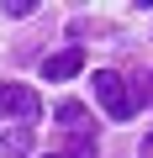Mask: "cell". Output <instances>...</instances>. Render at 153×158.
Instances as JSON below:
<instances>
[{
  "instance_id": "6da1fadb",
  "label": "cell",
  "mask_w": 153,
  "mask_h": 158,
  "mask_svg": "<svg viewBox=\"0 0 153 158\" xmlns=\"http://www.w3.org/2000/svg\"><path fill=\"white\" fill-rule=\"evenodd\" d=\"M95 100L106 106V116H111V121H127V116H132L127 79H121V74H111V69H100V74H95Z\"/></svg>"
},
{
  "instance_id": "7a4b0ae2",
  "label": "cell",
  "mask_w": 153,
  "mask_h": 158,
  "mask_svg": "<svg viewBox=\"0 0 153 158\" xmlns=\"http://www.w3.org/2000/svg\"><path fill=\"white\" fill-rule=\"evenodd\" d=\"M37 111H42L37 90H27V85H0V121H6V116H21V121H37Z\"/></svg>"
},
{
  "instance_id": "3957f363",
  "label": "cell",
  "mask_w": 153,
  "mask_h": 158,
  "mask_svg": "<svg viewBox=\"0 0 153 158\" xmlns=\"http://www.w3.org/2000/svg\"><path fill=\"white\" fill-rule=\"evenodd\" d=\"M85 69V48H63V53H48L42 58V74L48 79H74Z\"/></svg>"
},
{
  "instance_id": "277c9868",
  "label": "cell",
  "mask_w": 153,
  "mask_h": 158,
  "mask_svg": "<svg viewBox=\"0 0 153 158\" xmlns=\"http://www.w3.org/2000/svg\"><path fill=\"white\" fill-rule=\"evenodd\" d=\"M27 153H32V127L0 132V158H27Z\"/></svg>"
},
{
  "instance_id": "5b68a950",
  "label": "cell",
  "mask_w": 153,
  "mask_h": 158,
  "mask_svg": "<svg viewBox=\"0 0 153 158\" xmlns=\"http://www.w3.org/2000/svg\"><path fill=\"white\" fill-rule=\"evenodd\" d=\"M53 121H63V127H74V132H85L90 111H85L79 100H58V106H53Z\"/></svg>"
},
{
  "instance_id": "8992f818",
  "label": "cell",
  "mask_w": 153,
  "mask_h": 158,
  "mask_svg": "<svg viewBox=\"0 0 153 158\" xmlns=\"http://www.w3.org/2000/svg\"><path fill=\"white\" fill-rule=\"evenodd\" d=\"M69 158H95V137H90V132H74V142H69Z\"/></svg>"
},
{
  "instance_id": "52a82bcc",
  "label": "cell",
  "mask_w": 153,
  "mask_h": 158,
  "mask_svg": "<svg viewBox=\"0 0 153 158\" xmlns=\"http://www.w3.org/2000/svg\"><path fill=\"white\" fill-rule=\"evenodd\" d=\"M6 16H32V0H6Z\"/></svg>"
},
{
  "instance_id": "ba28073f",
  "label": "cell",
  "mask_w": 153,
  "mask_h": 158,
  "mask_svg": "<svg viewBox=\"0 0 153 158\" xmlns=\"http://www.w3.org/2000/svg\"><path fill=\"white\" fill-rule=\"evenodd\" d=\"M137 85H142V90H137V100H142V106H153V74H148V79H137Z\"/></svg>"
},
{
  "instance_id": "9c48e42d",
  "label": "cell",
  "mask_w": 153,
  "mask_h": 158,
  "mask_svg": "<svg viewBox=\"0 0 153 158\" xmlns=\"http://www.w3.org/2000/svg\"><path fill=\"white\" fill-rule=\"evenodd\" d=\"M137 158H153V132H148V137L137 142Z\"/></svg>"
}]
</instances>
